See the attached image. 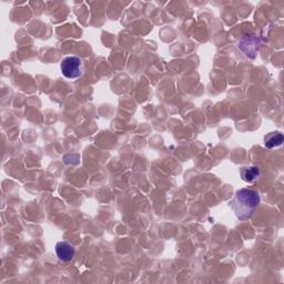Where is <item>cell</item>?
<instances>
[{
  "instance_id": "obj_1",
  "label": "cell",
  "mask_w": 284,
  "mask_h": 284,
  "mask_svg": "<svg viewBox=\"0 0 284 284\" xmlns=\"http://www.w3.org/2000/svg\"><path fill=\"white\" fill-rule=\"evenodd\" d=\"M260 202L261 197L258 191L251 189H240L235 192L233 199L229 202V206L236 218L245 221L251 218Z\"/></svg>"
},
{
  "instance_id": "obj_4",
  "label": "cell",
  "mask_w": 284,
  "mask_h": 284,
  "mask_svg": "<svg viewBox=\"0 0 284 284\" xmlns=\"http://www.w3.org/2000/svg\"><path fill=\"white\" fill-rule=\"evenodd\" d=\"M240 175H241V179L245 182L253 184V182L259 180L260 175H261V171H260V169L255 166L242 167L240 169Z\"/></svg>"
},
{
  "instance_id": "obj_5",
  "label": "cell",
  "mask_w": 284,
  "mask_h": 284,
  "mask_svg": "<svg viewBox=\"0 0 284 284\" xmlns=\"http://www.w3.org/2000/svg\"><path fill=\"white\" fill-rule=\"evenodd\" d=\"M283 134L279 131L270 132L265 137V146L268 149H273L276 147H280L283 144Z\"/></svg>"
},
{
  "instance_id": "obj_3",
  "label": "cell",
  "mask_w": 284,
  "mask_h": 284,
  "mask_svg": "<svg viewBox=\"0 0 284 284\" xmlns=\"http://www.w3.org/2000/svg\"><path fill=\"white\" fill-rule=\"evenodd\" d=\"M56 254L60 261L68 262L73 259L76 254V249L69 242L60 241L56 245Z\"/></svg>"
},
{
  "instance_id": "obj_2",
  "label": "cell",
  "mask_w": 284,
  "mask_h": 284,
  "mask_svg": "<svg viewBox=\"0 0 284 284\" xmlns=\"http://www.w3.org/2000/svg\"><path fill=\"white\" fill-rule=\"evenodd\" d=\"M60 69H62L63 74L67 79L71 80L83 77L86 70L83 59H80L77 56L64 58L62 65H60Z\"/></svg>"
}]
</instances>
